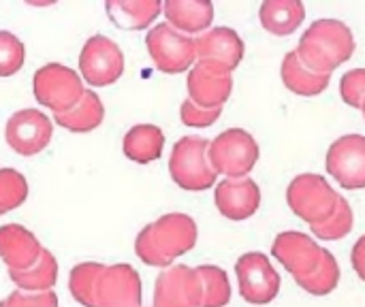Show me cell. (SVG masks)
<instances>
[{
    "instance_id": "1",
    "label": "cell",
    "mask_w": 365,
    "mask_h": 307,
    "mask_svg": "<svg viewBox=\"0 0 365 307\" xmlns=\"http://www.w3.org/2000/svg\"><path fill=\"white\" fill-rule=\"evenodd\" d=\"M197 222L180 212L165 214L156 222L143 227L135 239L137 256L150 267H171V263L190 252L197 244Z\"/></svg>"
},
{
    "instance_id": "2",
    "label": "cell",
    "mask_w": 365,
    "mask_h": 307,
    "mask_svg": "<svg viewBox=\"0 0 365 307\" xmlns=\"http://www.w3.org/2000/svg\"><path fill=\"white\" fill-rule=\"evenodd\" d=\"M355 51L353 30L340 19H317L302 34L295 49L306 68L317 75H331Z\"/></svg>"
},
{
    "instance_id": "3",
    "label": "cell",
    "mask_w": 365,
    "mask_h": 307,
    "mask_svg": "<svg viewBox=\"0 0 365 307\" xmlns=\"http://www.w3.org/2000/svg\"><path fill=\"white\" fill-rule=\"evenodd\" d=\"M340 199L342 194L317 173H302L287 188V203L291 212L310 227L325 224L336 214Z\"/></svg>"
},
{
    "instance_id": "4",
    "label": "cell",
    "mask_w": 365,
    "mask_h": 307,
    "mask_svg": "<svg viewBox=\"0 0 365 307\" xmlns=\"http://www.w3.org/2000/svg\"><path fill=\"white\" fill-rule=\"evenodd\" d=\"M207 158L216 173L227 175V179H242L259 160V143L248 130L229 128L210 141Z\"/></svg>"
},
{
    "instance_id": "5",
    "label": "cell",
    "mask_w": 365,
    "mask_h": 307,
    "mask_svg": "<svg viewBox=\"0 0 365 307\" xmlns=\"http://www.w3.org/2000/svg\"><path fill=\"white\" fill-rule=\"evenodd\" d=\"M210 141L205 137H182L169 158V173L184 190H207L216 184L218 173L207 158Z\"/></svg>"
},
{
    "instance_id": "6",
    "label": "cell",
    "mask_w": 365,
    "mask_h": 307,
    "mask_svg": "<svg viewBox=\"0 0 365 307\" xmlns=\"http://www.w3.org/2000/svg\"><path fill=\"white\" fill-rule=\"evenodd\" d=\"M32 90H34L36 103H41L43 107H49L53 115L66 113L68 109H73L86 92L81 75L58 62L43 64L34 73Z\"/></svg>"
},
{
    "instance_id": "7",
    "label": "cell",
    "mask_w": 365,
    "mask_h": 307,
    "mask_svg": "<svg viewBox=\"0 0 365 307\" xmlns=\"http://www.w3.org/2000/svg\"><path fill=\"white\" fill-rule=\"evenodd\" d=\"M145 47L156 68L163 73H184L186 68H192L197 60L195 38L175 30L167 21L154 26L145 34Z\"/></svg>"
},
{
    "instance_id": "8",
    "label": "cell",
    "mask_w": 365,
    "mask_h": 307,
    "mask_svg": "<svg viewBox=\"0 0 365 307\" xmlns=\"http://www.w3.org/2000/svg\"><path fill=\"white\" fill-rule=\"evenodd\" d=\"M79 71L90 85H111L124 73V53L109 36L92 34L81 47Z\"/></svg>"
},
{
    "instance_id": "9",
    "label": "cell",
    "mask_w": 365,
    "mask_h": 307,
    "mask_svg": "<svg viewBox=\"0 0 365 307\" xmlns=\"http://www.w3.org/2000/svg\"><path fill=\"white\" fill-rule=\"evenodd\" d=\"M240 295L252 306L272 303L280 291V276L263 252H246L235 263Z\"/></svg>"
},
{
    "instance_id": "10",
    "label": "cell",
    "mask_w": 365,
    "mask_h": 307,
    "mask_svg": "<svg viewBox=\"0 0 365 307\" xmlns=\"http://www.w3.org/2000/svg\"><path fill=\"white\" fill-rule=\"evenodd\" d=\"M203 280L199 269L173 265L158 274L154 284V307H201Z\"/></svg>"
},
{
    "instance_id": "11",
    "label": "cell",
    "mask_w": 365,
    "mask_h": 307,
    "mask_svg": "<svg viewBox=\"0 0 365 307\" xmlns=\"http://www.w3.org/2000/svg\"><path fill=\"white\" fill-rule=\"evenodd\" d=\"M272 254L295 278V282L310 278L323 263L325 248H321L310 235L297 231H284L274 239Z\"/></svg>"
},
{
    "instance_id": "12",
    "label": "cell",
    "mask_w": 365,
    "mask_h": 307,
    "mask_svg": "<svg viewBox=\"0 0 365 307\" xmlns=\"http://www.w3.org/2000/svg\"><path fill=\"white\" fill-rule=\"evenodd\" d=\"M53 135V122L38 109L15 111L4 126L9 147L21 156H34L43 152Z\"/></svg>"
},
{
    "instance_id": "13",
    "label": "cell",
    "mask_w": 365,
    "mask_h": 307,
    "mask_svg": "<svg viewBox=\"0 0 365 307\" xmlns=\"http://www.w3.org/2000/svg\"><path fill=\"white\" fill-rule=\"evenodd\" d=\"M94 307H141V278L126 265H105L94 284Z\"/></svg>"
},
{
    "instance_id": "14",
    "label": "cell",
    "mask_w": 365,
    "mask_h": 307,
    "mask_svg": "<svg viewBox=\"0 0 365 307\" xmlns=\"http://www.w3.org/2000/svg\"><path fill=\"white\" fill-rule=\"evenodd\" d=\"M327 171L346 190L365 188V137L344 135L327 150Z\"/></svg>"
},
{
    "instance_id": "15",
    "label": "cell",
    "mask_w": 365,
    "mask_h": 307,
    "mask_svg": "<svg viewBox=\"0 0 365 307\" xmlns=\"http://www.w3.org/2000/svg\"><path fill=\"white\" fill-rule=\"evenodd\" d=\"M188 98L201 109H222L233 92V77L231 71L212 64V62H197L188 71Z\"/></svg>"
},
{
    "instance_id": "16",
    "label": "cell",
    "mask_w": 365,
    "mask_h": 307,
    "mask_svg": "<svg viewBox=\"0 0 365 307\" xmlns=\"http://www.w3.org/2000/svg\"><path fill=\"white\" fill-rule=\"evenodd\" d=\"M195 49L199 62H212L233 73V68H237V64L242 62L246 47L242 36L233 28L218 26L199 34L195 38Z\"/></svg>"
},
{
    "instance_id": "17",
    "label": "cell",
    "mask_w": 365,
    "mask_h": 307,
    "mask_svg": "<svg viewBox=\"0 0 365 307\" xmlns=\"http://www.w3.org/2000/svg\"><path fill=\"white\" fill-rule=\"evenodd\" d=\"M218 212L229 220H246L261 205V190L255 179H222L214 192Z\"/></svg>"
},
{
    "instance_id": "18",
    "label": "cell",
    "mask_w": 365,
    "mask_h": 307,
    "mask_svg": "<svg viewBox=\"0 0 365 307\" xmlns=\"http://www.w3.org/2000/svg\"><path fill=\"white\" fill-rule=\"evenodd\" d=\"M43 252L41 241L32 231L21 224L0 227V259L9 271L30 269Z\"/></svg>"
},
{
    "instance_id": "19",
    "label": "cell",
    "mask_w": 365,
    "mask_h": 307,
    "mask_svg": "<svg viewBox=\"0 0 365 307\" xmlns=\"http://www.w3.org/2000/svg\"><path fill=\"white\" fill-rule=\"evenodd\" d=\"M167 24L184 34H203L212 26L214 4L210 0H167L163 2Z\"/></svg>"
},
{
    "instance_id": "20",
    "label": "cell",
    "mask_w": 365,
    "mask_h": 307,
    "mask_svg": "<svg viewBox=\"0 0 365 307\" xmlns=\"http://www.w3.org/2000/svg\"><path fill=\"white\" fill-rule=\"evenodd\" d=\"M105 11L118 28L143 30L160 15L163 2L160 0H107Z\"/></svg>"
},
{
    "instance_id": "21",
    "label": "cell",
    "mask_w": 365,
    "mask_h": 307,
    "mask_svg": "<svg viewBox=\"0 0 365 307\" xmlns=\"http://www.w3.org/2000/svg\"><path fill=\"white\" fill-rule=\"evenodd\" d=\"M306 17V6L302 0H265L259 9L261 26L276 34L289 36L293 34Z\"/></svg>"
},
{
    "instance_id": "22",
    "label": "cell",
    "mask_w": 365,
    "mask_h": 307,
    "mask_svg": "<svg viewBox=\"0 0 365 307\" xmlns=\"http://www.w3.org/2000/svg\"><path fill=\"white\" fill-rule=\"evenodd\" d=\"M165 147V135L156 124H137L124 135L122 150L126 158L139 165L158 160Z\"/></svg>"
},
{
    "instance_id": "23",
    "label": "cell",
    "mask_w": 365,
    "mask_h": 307,
    "mask_svg": "<svg viewBox=\"0 0 365 307\" xmlns=\"http://www.w3.org/2000/svg\"><path fill=\"white\" fill-rule=\"evenodd\" d=\"M105 105L94 90H86L81 100L66 113L53 115V122L71 132H90L103 124Z\"/></svg>"
},
{
    "instance_id": "24",
    "label": "cell",
    "mask_w": 365,
    "mask_h": 307,
    "mask_svg": "<svg viewBox=\"0 0 365 307\" xmlns=\"http://www.w3.org/2000/svg\"><path fill=\"white\" fill-rule=\"evenodd\" d=\"M11 282L24 293H47L58 282V261L56 256L43 248L38 261L24 271H9Z\"/></svg>"
},
{
    "instance_id": "25",
    "label": "cell",
    "mask_w": 365,
    "mask_h": 307,
    "mask_svg": "<svg viewBox=\"0 0 365 307\" xmlns=\"http://www.w3.org/2000/svg\"><path fill=\"white\" fill-rule=\"evenodd\" d=\"M280 71H282L284 85L299 96H317L323 90H327L331 81V75H317L310 68H306L295 51H289L284 56Z\"/></svg>"
},
{
    "instance_id": "26",
    "label": "cell",
    "mask_w": 365,
    "mask_h": 307,
    "mask_svg": "<svg viewBox=\"0 0 365 307\" xmlns=\"http://www.w3.org/2000/svg\"><path fill=\"white\" fill-rule=\"evenodd\" d=\"M203 280V306L201 307H225L231 301V284L225 269L216 265L197 267Z\"/></svg>"
},
{
    "instance_id": "27",
    "label": "cell",
    "mask_w": 365,
    "mask_h": 307,
    "mask_svg": "<svg viewBox=\"0 0 365 307\" xmlns=\"http://www.w3.org/2000/svg\"><path fill=\"white\" fill-rule=\"evenodd\" d=\"M103 267L105 265L101 263H79L71 269L68 288L77 303L83 307H94V284Z\"/></svg>"
},
{
    "instance_id": "28",
    "label": "cell",
    "mask_w": 365,
    "mask_h": 307,
    "mask_svg": "<svg viewBox=\"0 0 365 307\" xmlns=\"http://www.w3.org/2000/svg\"><path fill=\"white\" fill-rule=\"evenodd\" d=\"M338 282H340V265H338L336 256H334L329 250H325L321 267H319L310 278L299 280L297 284H299L306 293L317 295V297H323V295H329L331 291H336Z\"/></svg>"
},
{
    "instance_id": "29",
    "label": "cell",
    "mask_w": 365,
    "mask_h": 307,
    "mask_svg": "<svg viewBox=\"0 0 365 307\" xmlns=\"http://www.w3.org/2000/svg\"><path fill=\"white\" fill-rule=\"evenodd\" d=\"M28 199V182L15 169H0V216L17 209Z\"/></svg>"
},
{
    "instance_id": "30",
    "label": "cell",
    "mask_w": 365,
    "mask_h": 307,
    "mask_svg": "<svg viewBox=\"0 0 365 307\" xmlns=\"http://www.w3.org/2000/svg\"><path fill=\"white\" fill-rule=\"evenodd\" d=\"M351 231H353V207L349 205V201H346L344 197L340 199L336 214H334L325 224L312 227V233H314L319 239H325V241L342 239V237L349 235Z\"/></svg>"
},
{
    "instance_id": "31",
    "label": "cell",
    "mask_w": 365,
    "mask_h": 307,
    "mask_svg": "<svg viewBox=\"0 0 365 307\" xmlns=\"http://www.w3.org/2000/svg\"><path fill=\"white\" fill-rule=\"evenodd\" d=\"M26 60L24 43L9 30H0V77L15 75Z\"/></svg>"
},
{
    "instance_id": "32",
    "label": "cell",
    "mask_w": 365,
    "mask_h": 307,
    "mask_svg": "<svg viewBox=\"0 0 365 307\" xmlns=\"http://www.w3.org/2000/svg\"><path fill=\"white\" fill-rule=\"evenodd\" d=\"M340 94L346 105L361 109V103L365 98V68H353L342 75Z\"/></svg>"
},
{
    "instance_id": "33",
    "label": "cell",
    "mask_w": 365,
    "mask_h": 307,
    "mask_svg": "<svg viewBox=\"0 0 365 307\" xmlns=\"http://www.w3.org/2000/svg\"><path fill=\"white\" fill-rule=\"evenodd\" d=\"M220 113H222V109H201L190 98H186L182 103V109H180L182 122L186 126H195V128H207V126H212L220 118Z\"/></svg>"
},
{
    "instance_id": "34",
    "label": "cell",
    "mask_w": 365,
    "mask_h": 307,
    "mask_svg": "<svg viewBox=\"0 0 365 307\" xmlns=\"http://www.w3.org/2000/svg\"><path fill=\"white\" fill-rule=\"evenodd\" d=\"M4 307H58V297L53 291H47V293L13 291L4 299Z\"/></svg>"
},
{
    "instance_id": "35",
    "label": "cell",
    "mask_w": 365,
    "mask_h": 307,
    "mask_svg": "<svg viewBox=\"0 0 365 307\" xmlns=\"http://www.w3.org/2000/svg\"><path fill=\"white\" fill-rule=\"evenodd\" d=\"M351 263L357 271V276L365 282V235L357 239V244L353 246V252H351Z\"/></svg>"
},
{
    "instance_id": "36",
    "label": "cell",
    "mask_w": 365,
    "mask_h": 307,
    "mask_svg": "<svg viewBox=\"0 0 365 307\" xmlns=\"http://www.w3.org/2000/svg\"><path fill=\"white\" fill-rule=\"evenodd\" d=\"M361 111H364V118H365V98H364V103H361Z\"/></svg>"
},
{
    "instance_id": "37",
    "label": "cell",
    "mask_w": 365,
    "mask_h": 307,
    "mask_svg": "<svg viewBox=\"0 0 365 307\" xmlns=\"http://www.w3.org/2000/svg\"><path fill=\"white\" fill-rule=\"evenodd\" d=\"M0 307H4V301H0Z\"/></svg>"
}]
</instances>
